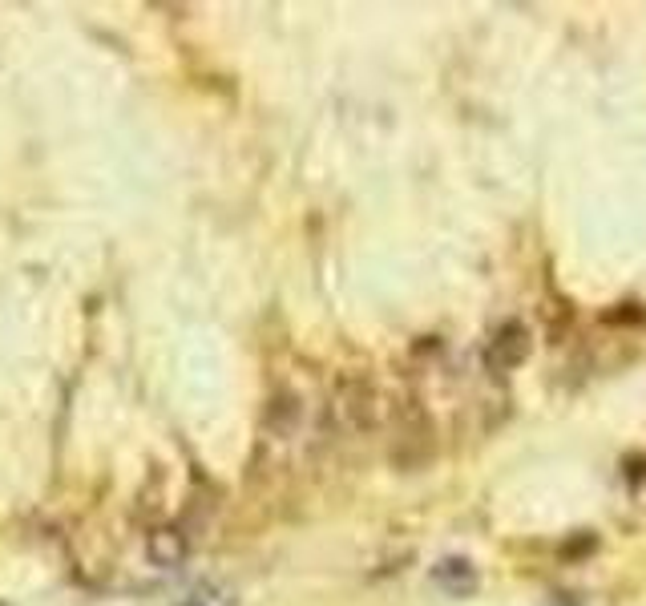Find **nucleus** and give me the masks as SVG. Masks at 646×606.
<instances>
[{"instance_id": "1", "label": "nucleus", "mask_w": 646, "mask_h": 606, "mask_svg": "<svg viewBox=\"0 0 646 606\" xmlns=\"http://www.w3.org/2000/svg\"><path fill=\"white\" fill-rule=\"evenodd\" d=\"M340 413L356 433L376 429L380 421V392L368 376H344L340 380Z\"/></svg>"}, {"instance_id": "2", "label": "nucleus", "mask_w": 646, "mask_h": 606, "mask_svg": "<svg viewBox=\"0 0 646 606\" xmlns=\"http://www.w3.org/2000/svg\"><path fill=\"white\" fill-rule=\"evenodd\" d=\"M525 356H529V328L509 320V324L497 328V336H493V344L485 352V364L493 372H513V368L525 364Z\"/></svg>"}, {"instance_id": "3", "label": "nucleus", "mask_w": 646, "mask_h": 606, "mask_svg": "<svg viewBox=\"0 0 646 606\" xmlns=\"http://www.w3.org/2000/svg\"><path fill=\"white\" fill-rule=\"evenodd\" d=\"M267 429L275 433V437H291L295 429H299V421H303V400L295 396V392H275L271 396V404H267Z\"/></svg>"}, {"instance_id": "4", "label": "nucleus", "mask_w": 646, "mask_h": 606, "mask_svg": "<svg viewBox=\"0 0 646 606\" xmlns=\"http://www.w3.org/2000/svg\"><path fill=\"white\" fill-rule=\"evenodd\" d=\"M433 582L441 586V590H449V594H473L477 590V570H473V562H465V558H445L441 566H433Z\"/></svg>"}, {"instance_id": "5", "label": "nucleus", "mask_w": 646, "mask_h": 606, "mask_svg": "<svg viewBox=\"0 0 646 606\" xmlns=\"http://www.w3.org/2000/svg\"><path fill=\"white\" fill-rule=\"evenodd\" d=\"M186 554V542H182V534H174V530H162L158 538H154V558L158 562H178Z\"/></svg>"}]
</instances>
